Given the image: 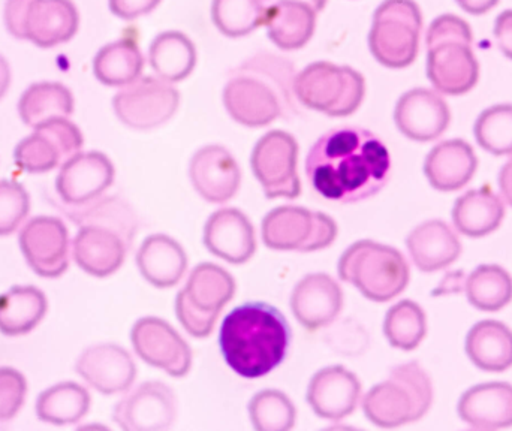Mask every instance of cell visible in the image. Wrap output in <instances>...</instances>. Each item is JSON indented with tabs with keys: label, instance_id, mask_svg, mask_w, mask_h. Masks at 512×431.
I'll use <instances>...</instances> for the list:
<instances>
[{
	"label": "cell",
	"instance_id": "f1b7e54d",
	"mask_svg": "<svg viewBox=\"0 0 512 431\" xmlns=\"http://www.w3.org/2000/svg\"><path fill=\"white\" fill-rule=\"evenodd\" d=\"M406 246L412 261L424 273L454 264L462 253V243L456 232L442 220H429L418 225L406 238Z\"/></svg>",
	"mask_w": 512,
	"mask_h": 431
},
{
	"label": "cell",
	"instance_id": "83f0119b",
	"mask_svg": "<svg viewBox=\"0 0 512 431\" xmlns=\"http://www.w3.org/2000/svg\"><path fill=\"white\" fill-rule=\"evenodd\" d=\"M141 276L155 286L167 289L176 286L185 276L188 256L179 241L164 234L147 237L137 253Z\"/></svg>",
	"mask_w": 512,
	"mask_h": 431
},
{
	"label": "cell",
	"instance_id": "c3c4849f",
	"mask_svg": "<svg viewBox=\"0 0 512 431\" xmlns=\"http://www.w3.org/2000/svg\"><path fill=\"white\" fill-rule=\"evenodd\" d=\"M495 36L502 53L512 60V9L496 18Z\"/></svg>",
	"mask_w": 512,
	"mask_h": 431
},
{
	"label": "cell",
	"instance_id": "52a82bcc",
	"mask_svg": "<svg viewBox=\"0 0 512 431\" xmlns=\"http://www.w3.org/2000/svg\"><path fill=\"white\" fill-rule=\"evenodd\" d=\"M294 89L298 101L309 110L331 117H348L363 104L366 81L349 66L316 62L298 72Z\"/></svg>",
	"mask_w": 512,
	"mask_h": 431
},
{
	"label": "cell",
	"instance_id": "4316f807",
	"mask_svg": "<svg viewBox=\"0 0 512 431\" xmlns=\"http://www.w3.org/2000/svg\"><path fill=\"white\" fill-rule=\"evenodd\" d=\"M462 421L478 430L507 429L512 426V385L486 382L472 387L459 402Z\"/></svg>",
	"mask_w": 512,
	"mask_h": 431
},
{
	"label": "cell",
	"instance_id": "5bb4252c",
	"mask_svg": "<svg viewBox=\"0 0 512 431\" xmlns=\"http://www.w3.org/2000/svg\"><path fill=\"white\" fill-rule=\"evenodd\" d=\"M131 342L141 360L173 378H183L191 370V348L164 319L149 316L135 322Z\"/></svg>",
	"mask_w": 512,
	"mask_h": 431
},
{
	"label": "cell",
	"instance_id": "ab89813d",
	"mask_svg": "<svg viewBox=\"0 0 512 431\" xmlns=\"http://www.w3.org/2000/svg\"><path fill=\"white\" fill-rule=\"evenodd\" d=\"M384 333L393 348L414 351L426 337V313L414 301H400L385 315Z\"/></svg>",
	"mask_w": 512,
	"mask_h": 431
},
{
	"label": "cell",
	"instance_id": "bcb514c9",
	"mask_svg": "<svg viewBox=\"0 0 512 431\" xmlns=\"http://www.w3.org/2000/svg\"><path fill=\"white\" fill-rule=\"evenodd\" d=\"M161 0H108L110 11L122 20H135L158 8Z\"/></svg>",
	"mask_w": 512,
	"mask_h": 431
},
{
	"label": "cell",
	"instance_id": "1f68e13d",
	"mask_svg": "<svg viewBox=\"0 0 512 431\" xmlns=\"http://www.w3.org/2000/svg\"><path fill=\"white\" fill-rule=\"evenodd\" d=\"M504 217V203L489 188L472 189L454 204V226L466 237H486L501 226Z\"/></svg>",
	"mask_w": 512,
	"mask_h": 431
},
{
	"label": "cell",
	"instance_id": "603a6c76",
	"mask_svg": "<svg viewBox=\"0 0 512 431\" xmlns=\"http://www.w3.org/2000/svg\"><path fill=\"white\" fill-rule=\"evenodd\" d=\"M132 244L116 229L101 225L80 226L72 253L81 270L90 276L108 277L116 273Z\"/></svg>",
	"mask_w": 512,
	"mask_h": 431
},
{
	"label": "cell",
	"instance_id": "ba28073f",
	"mask_svg": "<svg viewBox=\"0 0 512 431\" xmlns=\"http://www.w3.org/2000/svg\"><path fill=\"white\" fill-rule=\"evenodd\" d=\"M236 280L219 265L203 262L192 270L185 288L177 294L176 313L191 336L212 334L222 309L236 295Z\"/></svg>",
	"mask_w": 512,
	"mask_h": 431
},
{
	"label": "cell",
	"instance_id": "d6a6232c",
	"mask_svg": "<svg viewBox=\"0 0 512 431\" xmlns=\"http://www.w3.org/2000/svg\"><path fill=\"white\" fill-rule=\"evenodd\" d=\"M48 301L35 286H12L0 295V333L18 337L35 330L47 315Z\"/></svg>",
	"mask_w": 512,
	"mask_h": 431
},
{
	"label": "cell",
	"instance_id": "d6986e66",
	"mask_svg": "<svg viewBox=\"0 0 512 431\" xmlns=\"http://www.w3.org/2000/svg\"><path fill=\"white\" fill-rule=\"evenodd\" d=\"M451 113L439 93L414 89L400 96L394 110L397 129L409 140L429 143L441 137L450 126Z\"/></svg>",
	"mask_w": 512,
	"mask_h": 431
},
{
	"label": "cell",
	"instance_id": "9c48e42d",
	"mask_svg": "<svg viewBox=\"0 0 512 431\" xmlns=\"http://www.w3.org/2000/svg\"><path fill=\"white\" fill-rule=\"evenodd\" d=\"M423 17L414 0H385L373 15L369 47L387 68L402 69L414 63L420 48Z\"/></svg>",
	"mask_w": 512,
	"mask_h": 431
},
{
	"label": "cell",
	"instance_id": "7402d4cb",
	"mask_svg": "<svg viewBox=\"0 0 512 431\" xmlns=\"http://www.w3.org/2000/svg\"><path fill=\"white\" fill-rule=\"evenodd\" d=\"M342 307V288L328 274H307L292 291V313L307 331L327 327L340 315Z\"/></svg>",
	"mask_w": 512,
	"mask_h": 431
},
{
	"label": "cell",
	"instance_id": "836d02e7",
	"mask_svg": "<svg viewBox=\"0 0 512 431\" xmlns=\"http://www.w3.org/2000/svg\"><path fill=\"white\" fill-rule=\"evenodd\" d=\"M74 111V96L68 87L54 81L35 83L24 90L18 114L24 125L36 128L54 119H68Z\"/></svg>",
	"mask_w": 512,
	"mask_h": 431
},
{
	"label": "cell",
	"instance_id": "5b68a950",
	"mask_svg": "<svg viewBox=\"0 0 512 431\" xmlns=\"http://www.w3.org/2000/svg\"><path fill=\"white\" fill-rule=\"evenodd\" d=\"M432 381L418 363L394 367L387 381L375 385L363 399L367 420L394 429L421 420L432 406Z\"/></svg>",
	"mask_w": 512,
	"mask_h": 431
},
{
	"label": "cell",
	"instance_id": "8fae6325",
	"mask_svg": "<svg viewBox=\"0 0 512 431\" xmlns=\"http://www.w3.org/2000/svg\"><path fill=\"white\" fill-rule=\"evenodd\" d=\"M180 105L173 83L156 77H140L114 96L113 108L123 125L149 131L167 123Z\"/></svg>",
	"mask_w": 512,
	"mask_h": 431
},
{
	"label": "cell",
	"instance_id": "f35d334b",
	"mask_svg": "<svg viewBox=\"0 0 512 431\" xmlns=\"http://www.w3.org/2000/svg\"><path fill=\"white\" fill-rule=\"evenodd\" d=\"M466 297L481 312H499L512 301V277L499 265H480L466 280Z\"/></svg>",
	"mask_w": 512,
	"mask_h": 431
},
{
	"label": "cell",
	"instance_id": "ee69618b",
	"mask_svg": "<svg viewBox=\"0 0 512 431\" xmlns=\"http://www.w3.org/2000/svg\"><path fill=\"white\" fill-rule=\"evenodd\" d=\"M30 210V198L15 180H0V237L20 228Z\"/></svg>",
	"mask_w": 512,
	"mask_h": 431
},
{
	"label": "cell",
	"instance_id": "d590c367",
	"mask_svg": "<svg viewBox=\"0 0 512 431\" xmlns=\"http://www.w3.org/2000/svg\"><path fill=\"white\" fill-rule=\"evenodd\" d=\"M144 59L132 39H120L105 45L93 59V74L108 87H125L143 74Z\"/></svg>",
	"mask_w": 512,
	"mask_h": 431
},
{
	"label": "cell",
	"instance_id": "7bdbcfd3",
	"mask_svg": "<svg viewBox=\"0 0 512 431\" xmlns=\"http://www.w3.org/2000/svg\"><path fill=\"white\" fill-rule=\"evenodd\" d=\"M475 140L495 156L512 155V105L487 108L475 122Z\"/></svg>",
	"mask_w": 512,
	"mask_h": 431
},
{
	"label": "cell",
	"instance_id": "d4e9b609",
	"mask_svg": "<svg viewBox=\"0 0 512 431\" xmlns=\"http://www.w3.org/2000/svg\"><path fill=\"white\" fill-rule=\"evenodd\" d=\"M80 26V15L71 0H32L24 20V39L39 48H53L71 41Z\"/></svg>",
	"mask_w": 512,
	"mask_h": 431
},
{
	"label": "cell",
	"instance_id": "7dc6e473",
	"mask_svg": "<svg viewBox=\"0 0 512 431\" xmlns=\"http://www.w3.org/2000/svg\"><path fill=\"white\" fill-rule=\"evenodd\" d=\"M32 0H6L3 20L6 30L14 38L24 39V20H26L27 8Z\"/></svg>",
	"mask_w": 512,
	"mask_h": 431
},
{
	"label": "cell",
	"instance_id": "b9f144b4",
	"mask_svg": "<svg viewBox=\"0 0 512 431\" xmlns=\"http://www.w3.org/2000/svg\"><path fill=\"white\" fill-rule=\"evenodd\" d=\"M249 417L258 431H288L294 427V403L282 391L264 390L252 397Z\"/></svg>",
	"mask_w": 512,
	"mask_h": 431
},
{
	"label": "cell",
	"instance_id": "9a60e30c",
	"mask_svg": "<svg viewBox=\"0 0 512 431\" xmlns=\"http://www.w3.org/2000/svg\"><path fill=\"white\" fill-rule=\"evenodd\" d=\"M21 252L38 276L56 279L69 267V234L57 217L30 219L18 235Z\"/></svg>",
	"mask_w": 512,
	"mask_h": 431
},
{
	"label": "cell",
	"instance_id": "816d5d0a",
	"mask_svg": "<svg viewBox=\"0 0 512 431\" xmlns=\"http://www.w3.org/2000/svg\"><path fill=\"white\" fill-rule=\"evenodd\" d=\"M11 86V68L5 57L0 54V99L6 95Z\"/></svg>",
	"mask_w": 512,
	"mask_h": 431
},
{
	"label": "cell",
	"instance_id": "e575fe53",
	"mask_svg": "<svg viewBox=\"0 0 512 431\" xmlns=\"http://www.w3.org/2000/svg\"><path fill=\"white\" fill-rule=\"evenodd\" d=\"M149 62L159 78L168 83L185 80L197 65L194 42L182 32H164L153 39Z\"/></svg>",
	"mask_w": 512,
	"mask_h": 431
},
{
	"label": "cell",
	"instance_id": "4fadbf2b",
	"mask_svg": "<svg viewBox=\"0 0 512 431\" xmlns=\"http://www.w3.org/2000/svg\"><path fill=\"white\" fill-rule=\"evenodd\" d=\"M297 159L298 144L288 132H268L256 143L252 152V171L261 183L265 197L270 200L300 197Z\"/></svg>",
	"mask_w": 512,
	"mask_h": 431
},
{
	"label": "cell",
	"instance_id": "f5cc1de1",
	"mask_svg": "<svg viewBox=\"0 0 512 431\" xmlns=\"http://www.w3.org/2000/svg\"><path fill=\"white\" fill-rule=\"evenodd\" d=\"M268 3L279 2V0H267ZM291 2H301L309 5L313 11L321 12L327 5L328 0H291Z\"/></svg>",
	"mask_w": 512,
	"mask_h": 431
},
{
	"label": "cell",
	"instance_id": "484cf974",
	"mask_svg": "<svg viewBox=\"0 0 512 431\" xmlns=\"http://www.w3.org/2000/svg\"><path fill=\"white\" fill-rule=\"evenodd\" d=\"M478 159L471 144L448 140L433 147L424 162L430 185L439 192H456L465 188L477 173Z\"/></svg>",
	"mask_w": 512,
	"mask_h": 431
},
{
	"label": "cell",
	"instance_id": "74e56055",
	"mask_svg": "<svg viewBox=\"0 0 512 431\" xmlns=\"http://www.w3.org/2000/svg\"><path fill=\"white\" fill-rule=\"evenodd\" d=\"M66 216L78 226L101 225L116 229L129 243H134L138 220L131 204L120 197H99L83 206H66Z\"/></svg>",
	"mask_w": 512,
	"mask_h": 431
},
{
	"label": "cell",
	"instance_id": "f6af8a7d",
	"mask_svg": "<svg viewBox=\"0 0 512 431\" xmlns=\"http://www.w3.org/2000/svg\"><path fill=\"white\" fill-rule=\"evenodd\" d=\"M26 378L12 367H0V423L14 420L26 400Z\"/></svg>",
	"mask_w": 512,
	"mask_h": 431
},
{
	"label": "cell",
	"instance_id": "ffe728a7",
	"mask_svg": "<svg viewBox=\"0 0 512 431\" xmlns=\"http://www.w3.org/2000/svg\"><path fill=\"white\" fill-rule=\"evenodd\" d=\"M189 176L195 191L212 204L233 200L242 183V171L225 147L210 144L191 159Z\"/></svg>",
	"mask_w": 512,
	"mask_h": 431
},
{
	"label": "cell",
	"instance_id": "2e32d148",
	"mask_svg": "<svg viewBox=\"0 0 512 431\" xmlns=\"http://www.w3.org/2000/svg\"><path fill=\"white\" fill-rule=\"evenodd\" d=\"M177 417L176 394L164 382H144L126 394L113 412V420L125 431L170 429Z\"/></svg>",
	"mask_w": 512,
	"mask_h": 431
},
{
	"label": "cell",
	"instance_id": "ac0fdd59",
	"mask_svg": "<svg viewBox=\"0 0 512 431\" xmlns=\"http://www.w3.org/2000/svg\"><path fill=\"white\" fill-rule=\"evenodd\" d=\"M78 375L104 396L125 393L137 378L131 354L113 343L90 346L75 363Z\"/></svg>",
	"mask_w": 512,
	"mask_h": 431
},
{
	"label": "cell",
	"instance_id": "e0dca14e",
	"mask_svg": "<svg viewBox=\"0 0 512 431\" xmlns=\"http://www.w3.org/2000/svg\"><path fill=\"white\" fill-rule=\"evenodd\" d=\"M116 170L101 152L77 153L60 167L56 191L65 206H83L104 195L113 185Z\"/></svg>",
	"mask_w": 512,
	"mask_h": 431
},
{
	"label": "cell",
	"instance_id": "277c9868",
	"mask_svg": "<svg viewBox=\"0 0 512 431\" xmlns=\"http://www.w3.org/2000/svg\"><path fill=\"white\" fill-rule=\"evenodd\" d=\"M427 77L438 92L460 96L477 86L480 65L472 51V30L457 15L436 18L427 30Z\"/></svg>",
	"mask_w": 512,
	"mask_h": 431
},
{
	"label": "cell",
	"instance_id": "60d3db41",
	"mask_svg": "<svg viewBox=\"0 0 512 431\" xmlns=\"http://www.w3.org/2000/svg\"><path fill=\"white\" fill-rule=\"evenodd\" d=\"M264 0H213L212 18L228 38H242L262 26Z\"/></svg>",
	"mask_w": 512,
	"mask_h": 431
},
{
	"label": "cell",
	"instance_id": "7c38bea8",
	"mask_svg": "<svg viewBox=\"0 0 512 431\" xmlns=\"http://www.w3.org/2000/svg\"><path fill=\"white\" fill-rule=\"evenodd\" d=\"M83 144V134L71 120H50L33 128V134L17 144L15 165L26 173H47L80 153Z\"/></svg>",
	"mask_w": 512,
	"mask_h": 431
},
{
	"label": "cell",
	"instance_id": "7a4b0ae2",
	"mask_svg": "<svg viewBox=\"0 0 512 431\" xmlns=\"http://www.w3.org/2000/svg\"><path fill=\"white\" fill-rule=\"evenodd\" d=\"M291 337L283 313L264 301H249L225 316L219 348L233 372L242 378L258 379L285 361Z\"/></svg>",
	"mask_w": 512,
	"mask_h": 431
},
{
	"label": "cell",
	"instance_id": "8992f818",
	"mask_svg": "<svg viewBox=\"0 0 512 431\" xmlns=\"http://www.w3.org/2000/svg\"><path fill=\"white\" fill-rule=\"evenodd\" d=\"M340 279L354 285L367 300L387 303L399 297L411 271L405 256L391 246L361 240L349 246L337 265Z\"/></svg>",
	"mask_w": 512,
	"mask_h": 431
},
{
	"label": "cell",
	"instance_id": "30bf717a",
	"mask_svg": "<svg viewBox=\"0 0 512 431\" xmlns=\"http://www.w3.org/2000/svg\"><path fill=\"white\" fill-rule=\"evenodd\" d=\"M336 237L330 216L303 207H277L262 220V240L273 250L315 252L331 246Z\"/></svg>",
	"mask_w": 512,
	"mask_h": 431
},
{
	"label": "cell",
	"instance_id": "4dcf8cb0",
	"mask_svg": "<svg viewBox=\"0 0 512 431\" xmlns=\"http://www.w3.org/2000/svg\"><path fill=\"white\" fill-rule=\"evenodd\" d=\"M466 354L483 372H505L512 367V331L492 319L478 322L466 337Z\"/></svg>",
	"mask_w": 512,
	"mask_h": 431
},
{
	"label": "cell",
	"instance_id": "cb8c5ba5",
	"mask_svg": "<svg viewBox=\"0 0 512 431\" xmlns=\"http://www.w3.org/2000/svg\"><path fill=\"white\" fill-rule=\"evenodd\" d=\"M204 246L230 264H245L256 252L254 225L240 210H218L204 226Z\"/></svg>",
	"mask_w": 512,
	"mask_h": 431
},
{
	"label": "cell",
	"instance_id": "6da1fadb",
	"mask_svg": "<svg viewBox=\"0 0 512 431\" xmlns=\"http://www.w3.org/2000/svg\"><path fill=\"white\" fill-rule=\"evenodd\" d=\"M306 174L316 194L334 203L369 200L390 180L391 156L373 132L334 128L310 149Z\"/></svg>",
	"mask_w": 512,
	"mask_h": 431
},
{
	"label": "cell",
	"instance_id": "681fc988",
	"mask_svg": "<svg viewBox=\"0 0 512 431\" xmlns=\"http://www.w3.org/2000/svg\"><path fill=\"white\" fill-rule=\"evenodd\" d=\"M463 11L472 15H481L489 12L498 5L499 0H456Z\"/></svg>",
	"mask_w": 512,
	"mask_h": 431
},
{
	"label": "cell",
	"instance_id": "8d00e7d4",
	"mask_svg": "<svg viewBox=\"0 0 512 431\" xmlns=\"http://www.w3.org/2000/svg\"><path fill=\"white\" fill-rule=\"evenodd\" d=\"M90 409V394L75 382L53 385L39 394L36 415L42 423L53 426L75 424L86 417Z\"/></svg>",
	"mask_w": 512,
	"mask_h": 431
},
{
	"label": "cell",
	"instance_id": "f546056e",
	"mask_svg": "<svg viewBox=\"0 0 512 431\" xmlns=\"http://www.w3.org/2000/svg\"><path fill=\"white\" fill-rule=\"evenodd\" d=\"M316 14L306 3L279 0L265 6L262 24L280 50H300L315 33Z\"/></svg>",
	"mask_w": 512,
	"mask_h": 431
},
{
	"label": "cell",
	"instance_id": "44dd1931",
	"mask_svg": "<svg viewBox=\"0 0 512 431\" xmlns=\"http://www.w3.org/2000/svg\"><path fill=\"white\" fill-rule=\"evenodd\" d=\"M361 384L343 366L319 370L307 388V403L322 420L342 421L354 414L360 402Z\"/></svg>",
	"mask_w": 512,
	"mask_h": 431
},
{
	"label": "cell",
	"instance_id": "f907efd6",
	"mask_svg": "<svg viewBox=\"0 0 512 431\" xmlns=\"http://www.w3.org/2000/svg\"><path fill=\"white\" fill-rule=\"evenodd\" d=\"M499 186H501L505 201L512 207V155L499 174Z\"/></svg>",
	"mask_w": 512,
	"mask_h": 431
},
{
	"label": "cell",
	"instance_id": "3957f363",
	"mask_svg": "<svg viewBox=\"0 0 512 431\" xmlns=\"http://www.w3.org/2000/svg\"><path fill=\"white\" fill-rule=\"evenodd\" d=\"M295 66L285 57L258 53L234 69L224 89L228 114L240 125L262 128L298 113Z\"/></svg>",
	"mask_w": 512,
	"mask_h": 431
}]
</instances>
